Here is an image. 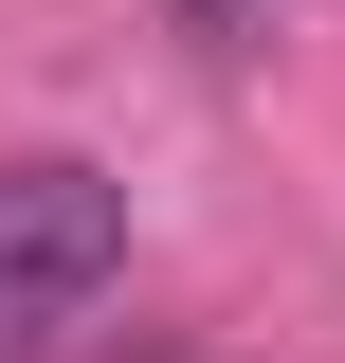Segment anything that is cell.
<instances>
[{
  "label": "cell",
  "instance_id": "obj_1",
  "mask_svg": "<svg viewBox=\"0 0 345 363\" xmlns=\"http://www.w3.org/2000/svg\"><path fill=\"white\" fill-rule=\"evenodd\" d=\"M128 291V182L109 164H0V363H55Z\"/></svg>",
  "mask_w": 345,
  "mask_h": 363
}]
</instances>
